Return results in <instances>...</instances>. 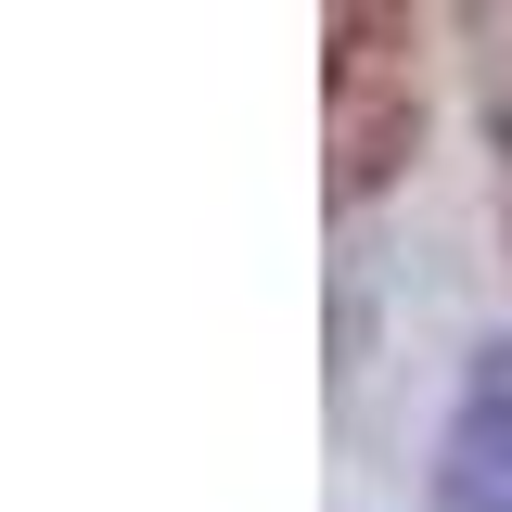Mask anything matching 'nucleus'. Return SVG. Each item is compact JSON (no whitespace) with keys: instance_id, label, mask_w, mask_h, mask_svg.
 <instances>
[{"instance_id":"1","label":"nucleus","mask_w":512,"mask_h":512,"mask_svg":"<svg viewBox=\"0 0 512 512\" xmlns=\"http://www.w3.org/2000/svg\"><path fill=\"white\" fill-rule=\"evenodd\" d=\"M436 512H512V346H487L461 372V410L436 448Z\"/></svg>"}]
</instances>
